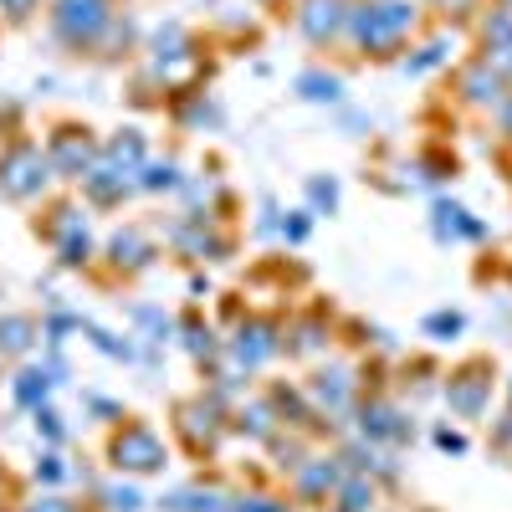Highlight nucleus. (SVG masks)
Here are the masks:
<instances>
[{
  "instance_id": "f257e3e1",
  "label": "nucleus",
  "mask_w": 512,
  "mask_h": 512,
  "mask_svg": "<svg viewBox=\"0 0 512 512\" xmlns=\"http://www.w3.org/2000/svg\"><path fill=\"white\" fill-rule=\"evenodd\" d=\"M344 41L364 62H390L420 41V0H354Z\"/></svg>"
},
{
  "instance_id": "6e6552de",
  "label": "nucleus",
  "mask_w": 512,
  "mask_h": 512,
  "mask_svg": "<svg viewBox=\"0 0 512 512\" xmlns=\"http://www.w3.org/2000/svg\"><path fill=\"white\" fill-rule=\"evenodd\" d=\"M456 98L466 103V108H482V113H492L502 98H507V88H512V82L502 77V67L492 62V57H472V62H466L461 72H456Z\"/></svg>"
},
{
  "instance_id": "5701e85b",
  "label": "nucleus",
  "mask_w": 512,
  "mask_h": 512,
  "mask_svg": "<svg viewBox=\"0 0 512 512\" xmlns=\"http://www.w3.org/2000/svg\"><path fill=\"white\" fill-rule=\"evenodd\" d=\"M308 216H313V210H297L292 226H282V236H287V241H303V236H308Z\"/></svg>"
},
{
  "instance_id": "f03ea898",
  "label": "nucleus",
  "mask_w": 512,
  "mask_h": 512,
  "mask_svg": "<svg viewBox=\"0 0 512 512\" xmlns=\"http://www.w3.org/2000/svg\"><path fill=\"white\" fill-rule=\"evenodd\" d=\"M354 415H359V436H364L369 446H410V441H415L410 410H405L395 395H384V390L359 395Z\"/></svg>"
},
{
  "instance_id": "f8f14e48",
  "label": "nucleus",
  "mask_w": 512,
  "mask_h": 512,
  "mask_svg": "<svg viewBox=\"0 0 512 512\" xmlns=\"http://www.w3.org/2000/svg\"><path fill=\"white\" fill-rule=\"evenodd\" d=\"M47 185V159H41L31 144H21L11 159H6V180H0V190H6L11 200H26L31 190Z\"/></svg>"
},
{
  "instance_id": "aec40b11",
  "label": "nucleus",
  "mask_w": 512,
  "mask_h": 512,
  "mask_svg": "<svg viewBox=\"0 0 512 512\" xmlns=\"http://www.w3.org/2000/svg\"><path fill=\"white\" fill-rule=\"evenodd\" d=\"M308 195H313L318 205H328V210L338 205V185H333V180H308Z\"/></svg>"
},
{
  "instance_id": "39448f33",
  "label": "nucleus",
  "mask_w": 512,
  "mask_h": 512,
  "mask_svg": "<svg viewBox=\"0 0 512 512\" xmlns=\"http://www.w3.org/2000/svg\"><path fill=\"white\" fill-rule=\"evenodd\" d=\"M349 11H354V0H297L292 21H297V31H303L308 47L328 52V47H338V41H344Z\"/></svg>"
},
{
  "instance_id": "a211bd4d",
  "label": "nucleus",
  "mask_w": 512,
  "mask_h": 512,
  "mask_svg": "<svg viewBox=\"0 0 512 512\" xmlns=\"http://www.w3.org/2000/svg\"><path fill=\"white\" fill-rule=\"evenodd\" d=\"M226 512H292V502L282 497H267V492H246V497H231Z\"/></svg>"
},
{
  "instance_id": "1a4fd4ad",
  "label": "nucleus",
  "mask_w": 512,
  "mask_h": 512,
  "mask_svg": "<svg viewBox=\"0 0 512 512\" xmlns=\"http://www.w3.org/2000/svg\"><path fill=\"white\" fill-rule=\"evenodd\" d=\"M113 466H123V472H164V441L149 431V425L128 420L123 431L113 436Z\"/></svg>"
},
{
  "instance_id": "9d476101",
  "label": "nucleus",
  "mask_w": 512,
  "mask_h": 512,
  "mask_svg": "<svg viewBox=\"0 0 512 512\" xmlns=\"http://www.w3.org/2000/svg\"><path fill=\"white\" fill-rule=\"evenodd\" d=\"M231 354H236V364H241L246 374H256L267 359L282 354V323H277V318H246V323L236 328V338H231Z\"/></svg>"
},
{
  "instance_id": "20e7f679",
  "label": "nucleus",
  "mask_w": 512,
  "mask_h": 512,
  "mask_svg": "<svg viewBox=\"0 0 512 512\" xmlns=\"http://www.w3.org/2000/svg\"><path fill=\"white\" fill-rule=\"evenodd\" d=\"M303 390H308V400L318 405V415H354V405H359V395H364V379H359L354 364L328 359V364L313 369V379L303 384Z\"/></svg>"
},
{
  "instance_id": "423d86ee",
  "label": "nucleus",
  "mask_w": 512,
  "mask_h": 512,
  "mask_svg": "<svg viewBox=\"0 0 512 512\" xmlns=\"http://www.w3.org/2000/svg\"><path fill=\"white\" fill-rule=\"evenodd\" d=\"M52 26L67 47H93L103 36V26H113V6L108 0H57L52 6Z\"/></svg>"
},
{
  "instance_id": "cd10ccee",
  "label": "nucleus",
  "mask_w": 512,
  "mask_h": 512,
  "mask_svg": "<svg viewBox=\"0 0 512 512\" xmlns=\"http://www.w3.org/2000/svg\"><path fill=\"white\" fill-rule=\"evenodd\" d=\"M425 6H436V11H441V0H425Z\"/></svg>"
},
{
  "instance_id": "c85d7f7f",
  "label": "nucleus",
  "mask_w": 512,
  "mask_h": 512,
  "mask_svg": "<svg viewBox=\"0 0 512 512\" xmlns=\"http://www.w3.org/2000/svg\"><path fill=\"white\" fill-rule=\"evenodd\" d=\"M507 400H512V379H507Z\"/></svg>"
},
{
  "instance_id": "bb28decb",
  "label": "nucleus",
  "mask_w": 512,
  "mask_h": 512,
  "mask_svg": "<svg viewBox=\"0 0 512 512\" xmlns=\"http://www.w3.org/2000/svg\"><path fill=\"white\" fill-rule=\"evenodd\" d=\"M31 512H72V507H67V502H62V497H47V502H36V507H31Z\"/></svg>"
},
{
  "instance_id": "a878e982",
  "label": "nucleus",
  "mask_w": 512,
  "mask_h": 512,
  "mask_svg": "<svg viewBox=\"0 0 512 512\" xmlns=\"http://www.w3.org/2000/svg\"><path fill=\"white\" fill-rule=\"evenodd\" d=\"M466 6H482V0H441V11H451V16H466Z\"/></svg>"
},
{
  "instance_id": "2f4dec72",
  "label": "nucleus",
  "mask_w": 512,
  "mask_h": 512,
  "mask_svg": "<svg viewBox=\"0 0 512 512\" xmlns=\"http://www.w3.org/2000/svg\"><path fill=\"white\" fill-rule=\"evenodd\" d=\"M420 512H431V507H420Z\"/></svg>"
},
{
  "instance_id": "9b49d317",
  "label": "nucleus",
  "mask_w": 512,
  "mask_h": 512,
  "mask_svg": "<svg viewBox=\"0 0 512 512\" xmlns=\"http://www.w3.org/2000/svg\"><path fill=\"white\" fill-rule=\"evenodd\" d=\"M333 344V328H328V313H303L282 328V354L287 359H318L323 349Z\"/></svg>"
},
{
  "instance_id": "412c9836",
  "label": "nucleus",
  "mask_w": 512,
  "mask_h": 512,
  "mask_svg": "<svg viewBox=\"0 0 512 512\" xmlns=\"http://www.w3.org/2000/svg\"><path fill=\"white\" fill-rule=\"evenodd\" d=\"M492 118H497V128H502V134L512 139V88H507V98H502V103L492 108Z\"/></svg>"
},
{
  "instance_id": "ddd939ff",
  "label": "nucleus",
  "mask_w": 512,
  "mask_h": 512,
  "mask_svg": "<svg viewBox=\"0 0 512 512\" xmlns=\"http://www.w3.org/2000/svg\"><path fill=\"white\" fill-rule=\"evenodd\" d=\"M431 216H436V236L441 241H477V236H487V226L456 200H436Z\"/></svg>"
},
{
  "instance_id": "4be33fe9",
  "label": "nucleus",
  "mask_w": 512,
  "mask_h": 512,
  "mask_svg": "<svg viewBox=\"0 0 512 512\" xmlns=\"http://www.w3.org/2000/svg\"><path fill=\"white\" fill-rule=\"evenodd\" d=\"M436 446H441V451H456V456H461V451L472 446V441H466L461 431H436Z\"/></svg>"
},
{
  "instance_id": "f3484780",
  "label": "nucleus",
  "mask_w": 512,
  "mask_h": 512,
  "mask_svg": "<svg viewBox=\"0 0 512 512\" xmlns=\"http://www.w3.org/2000/svg\"><path fill=\"white\" fill-rule=\"evenodd\" d=\"M297 88H303V98H313V103H338V98H344V82L323 77V72H303V77H297Z\"/></svg>"
},
{
  "instance_id": "4468645a",
  "label": "nucleus",
  "mask_w": 512,
  "mask_h": 512,
  "mask_svg": "<svg viewBox=\"0 0 512 512\" xmlns=\"http://www.w3.org/2000/svg\"><path fill=\"white\" fill-rule=\"evenodd\" d=\"M374 507H379V487L364 472H344V482H338V492L328 502V512H374Z\"/></svg>"
},
{
  "instance_id": "7ed1b4c3",
  "label": "nucleus",
  "mask_w": 512,
  "mask_h": 512,
  "mask_svg": "<svg viewBox=\"0 0 512 512\" xmlns=\"http://www.w3.org/2000/svg\"><path fill=\"white\" fill-rule=\"evenodd\" d=\"M492 384H497V364L472 354V359H461L451 374H446V405L461 415V420H482L487 405H492Z\"/></svg>"
},
{
  "instance_id": "dca6fc26",
  "label": "nucleus",
  "mask_w": 512,
  "mask_h": 512,
  "mask_svg": "<svg viewBox=\"0 0 512 512\" xmlns=\"http://www.w3.org/2000/svg\"><path fill=\"white\" fill-rule=\"evenodd\" d=\"M507 41H512V6L497 0V11H482V21H477V52L492 57V52L507 47Z\"/></svg>"
},
{
  "instance_id": "0eeeda50",
  "label": "nucleus",
  "mask_w": 512,
  "mask_h": 512,
  "mask_svg": "<svg viewBox=\"0 0 512 512\" xmlns=\"http://www.w3.org/2000/svg\"><path fill=\"white\" fill-rule=\"evenodd\" d=\"M344 482V456H308L297 472H287V492L297 507H328Z\"/></svg>"
},
{
  "instance_id": "b1692460",
  "label": "nucleus",
  "mask_w": 512,
  "mask_h": 512,
  "mask_svg": "<svg viewBox=\"0 0 512 512\" xmlns=\"http://www.w3.org/2000/svg\"><path fill=\"white\" fill-rule=\"evenodd\" d=\"M0 6L11 11V21H26V16H31V6H36V0H0Z\"/></svg>"
},
{
  "instance_id": "393cba45",
  "label": "nucleus",
  "mask_w": 512,
  "mask_h": 512,
  "mask_svg": "<svg viewBox=\"0 0 512 512\" xmlns=\"http://www.w3.org/2000/svg\"><path fill=\"white\" fill-rule=\"evenodd\" d=\"M492 62H497V67H502V77L512 82V41H507V47H502V52H492Z\"/></svg>"
},
{
  "instance_id": "2eb2a0df",
  "label": "nucleus",
  "mask_w": 512,
  "mask_h": 512,
  "mask_svg": "<svg viewBox=\"0 0 512 512\" xmlns=\"http://www.w3.org/2000/svg\"><path fill=\"white\" fill-rule=\"evenodd\" d=\"M441 62H451V36L446 31H436L431 41H415L410 47V57H400V72H410V77H425L431 67H441Z\"/></svg>"
},
{
  "instance_id": "6ab92c4d",
  "label": "nucleus",
  "mask_w": 512,
  "mask_h": 512,
  "mask_svg": "<svg viewBox=\"0 0 512 512\" xmlns=\"http://www.w3.org/2000/svg\"><path fill=\"white\" fill-rule=\"evenodd\" d=\"M461 328H466L461 313H431V318H425V333H451V338H456Z\"/></svg>"
},
{
  "instance_id": "c756f323",
  "label": "nucleus",
  "mask_w": 512,
  "mask_h": 512,
  "mask_svg": "<svg viewBox=\"0 0 512 512\" xmlns=\"http://www.w3.org/2000/svg\"><path fill=\"white\" fill-rule=\"evenodd\" d=\"M502 6H512V0H502Z\"/></svg>"
},
{
  "instance_id": "7c9ffc66",
  "label": "nucleus",
  "mask_w": 512,
  "mask_h": 512,
  "mask_svg": "<svg viewBox=\"0 0 512 512\" xmlns=\"http://www.w3.org/2000/svg\"><path fill=\"white\" fill-rule=\"evenodd\" d=\"M262 6H272V0H262Z\"/></svg>"
}]
</instances>
